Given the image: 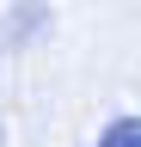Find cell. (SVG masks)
<instances>
[{
    "instance_id": "6da1fadb",
    "label": "cell",
    "mask_w": 141,
    "mask_h": 147,
    "mask_svg": "<svg viewBox=\"0 0 141 147\" xmlns=\"http://www.w3.org/2000/svg\"><path fill=\"white\" fill-rule=\"evenodd\" d=\"M98 147H141V117H123V123H111Z\"/></svg>"
}]
</instances>
